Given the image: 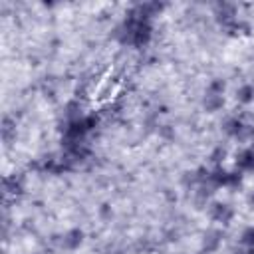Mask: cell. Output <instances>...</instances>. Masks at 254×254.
<instances>
[{
	"mask_svg": "<svg viewBox=\"0 0 254 254\" xmlns=\"http://www.w3.org/2000/svg\"><path fill=\"white\" fill-rule=\"evenodd\" d=\"M60 242H62V248L64 250H77L81 246V242H83V230L69 228V230H65L62 234V240Z\"/></svg>",
	"mask_w": 254,
	"mask_h": 254,
	"instance_id": "6da1fadb",
	"label": "cell"
}]
</instances>
